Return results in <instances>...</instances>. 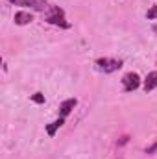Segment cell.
<instances>
[{
    "instance_id": "cell-4",
    "label": "cell",
    "mask_w": 157,
    "mask_h": 159,
    "mask_svg": "<svg viewBox=\"0 0 157 159\" xmlns=\"http://www.w3.org/2000/svg\"><path fill=\"white\" fill-rule=\"evenodd\" d=\"M122 87H124L126 93H131V91L139 89V87H141V78H139V74H135V72L124 74V78H122Z\"/></svg>"
},
{
    "instance_id": "cell-1",
    "label": "cell",
    "mask_w": 157,
    "mask_h": 159,
    "mask_svg": "<svg viewBox=\"0 0 157 159\" xmlns=\"http://www.w3.org/2000/svg\"><path fill=\"white\" fill-rule=\"evenodd\" d=\"M46 22L54 24V26H59V28H70V22H67V19H65V11L57 6L50 7V11L46 15Z\"/></svg>"
},
{
    "instance_id": "cell-12",
    "label": "cell",
    "mask_w": 157,
    "mask_h": 159,
    "mask_svg": "<svg viewBox=\"0 0 157 159\" xmlns=\"http://www.w3.org/2000/svg\"><path fill=\"white\" fill-rule=\"evenodd\" d=\"M152 30H154V32L157 34V24H154V26H152Z\"/></svg>"
},
{
    "instance_id": "cell-3",
    "label": "cell",
    "mask_w": 157,
    "mask_h": 159,
    "mask_svg": "<svg viewBox=\"0 0 157 159\" xmlns=\"http://www.w3.org/2000/svg\"><path fill=\"white\" fill-rule=\"evenodd\" d=\"M7 2L13 4V6L30 7V9H34V11H44V9H48L46 0H7Z\"/></svg>"
},
{
    "instance_id": "cell-6",
    "label": "cell",
    "mask_w": 157,
    "mask_h": 159,
    "mask_svg": "<svg viewBox=\"0 0 157 159\" xmlns=\"http://www.w3.org/2000/svg\"><path fill=\"white\" fill-rule=\"evenodd\" d=\"M13 20H15V24H19V26H26V24H30V22L34 20V17H32V13H28V11H19V13H15Z\"/></svg>"
},
{
    "instance_id": "cell-11",
    "label": "cell",
    "mask_w": 157,
    "mask_h": 159,
    "mask_svg": "<svg viewBox=\"0 0 157 159\" xmlns=\"http://www.w3.org/2000/svg\"><path fill=\"white\" fill-rule=\"evenodd\" d=\"M155 150H157V143L154 144V146H150V148H146V154H154Z\"/></svg>"
},
{
    "instance_id": "cell-2",
    "label": "cell",
    "mask_w": 157,
    "mask_h": 159,
    "mask_svg": "<svg viewBox=\"0 0 157 159\" xmlns=\"http://www.w3.org/2000/svg\"><path fill=\"white\" fill-rule=\"evenodd\" d=\"M96 67L102 72L111 74V72H115V70H118L122 67V61L120 59H113V57H100V59H96Z\"/></svg>"
},
{
    "instance_id": "cell-7",
    "label": "cell",
    "mask_w": 157,
    "mask_h": 159,
    "mask_svg": "<svg viewBox=\"0 0 157 159\" xmlns=\"http://www.w3.org/2000/svg\"><path fill=\"white\" fill-rule=\"evenodd\" d=\"M144 91L146 93H150V91H154V89H157V70H152L148 76H146V80H144Z\"/></svg>"
},
{
    "instance_id": "cell-10",
    "label": "cell",
    "mask_w": 157,
    "mask_h": 159,
    "mask_svg": "<svg viewBox=\"0 0 157 159\" xmlns=\"http://www.w3.org/2000/svg\"><path fill=\"white\" fill-rule=\"evenodd\" d=\"M146 17H148V20H154L157 17V6H152V9L146 13Z\"/></svg>"
},
{
    "instance_id": "cell-8",
    "label": "cell",
    "mask_w": 157,
    "mask_h": 159,
    "mask_svg": "<svg viewBox=\"0 0 157 159\" xmlns=\"http://www.w3.org/2000/svg\"><path fill=\"white\" fill-rule=\"evenodd\" d=\"M63 124H65V119H61V117H59L57 120H54L52 124H48V126H46V133H48L50 137H54V135H56V131H57Z\"/></svg>"
},
{
    "instance_id": "cell-5",
    "label": "cell",
    "mask_w": 157,
    "mask_h": 159,
    "mask_svg": "<svg viewBox=\"0 0 157 159\" xmlns=\"http://www.w3.org/2000/svg\"><path fill=\"white\" fill-rule=\"evenodd\" d=\"M76 104H78L76 98H69V100H65V102L59 106V117H61V119H67V117L70 115V111L76 107Z\"/></svg>"
},
{
    "instance_id": "cell-9",
    "label": "cell",
    "mask_w": 157,
    "mask_h": 159,
    "mask_svg": "<svg viewBox=\"0 0 157 159\" xmlns=\"http://www.w3.org/2000/svg\"><path fill=\"white\" fill-rule=\"evenodd\" d=\"M30 98H32V102H35V104H44V94H43V93H35V94H32Z\"/></svg>"
}]
</instances>
